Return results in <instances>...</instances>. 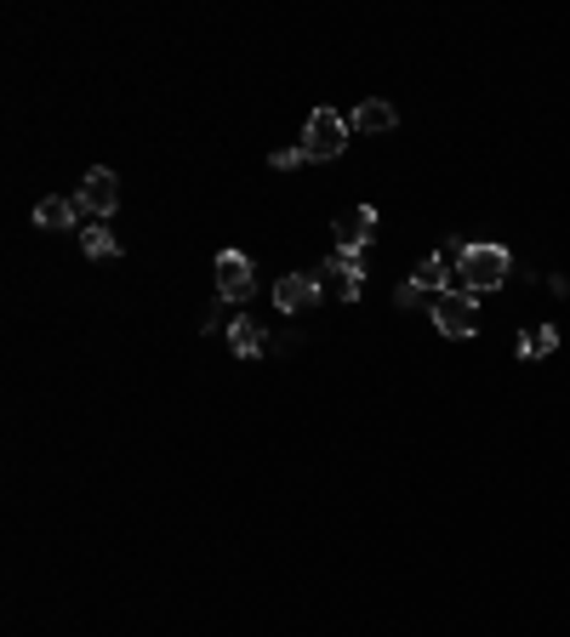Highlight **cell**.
Wrapping results in <instances>:
<instances>
[{"label": "cell", "mask_w": 570, "mask_h": 637, "mask_svg": "<svg viewBox=\"0 0 570 637\" xmlns=\"http://www.w3.org/2000/svg\"><path fill=\"white\" fill-rule=\"evenodd\" d=\"M508 273H513V257L502 245H457V291L485 296V291L508 285Z\"/></svg>", "instance_id": "6da1fadb"}, {"label": "cell", "mask_w": 570, "mask_h": 637, "mask_svg": "<svg viewBox=\"0 0 570 637\" xmlns=\"http://www.w3.org/2000/svg\"><path fill=\"white\" fill-rule=\"evenodd\" d=\"M428 319L439 336H451V342H468L480 330V296H468V291H445L428 302Z\"/></svg>", "instance_id": "7a4b0ae2"}, {"label": "cell", "mask_w": 570, "mask_h": 637, "mask_svg": "<svg viewBox=\"0 0 570 637\" xmlns=\"http://www.w3.org/2000/svg\"><path fill=\"white\" fill-rule=\"evenodd\" d=\"M349 114H337V109H314L308 125H303V155L308 160H337L342 148H349Z\"/></svg>", "instance_id": "3957f363"}, {"label": "cell", "mask_w": 570, "mask_h": 637, "mask_svg": "<svg viewBox=\"0 0 570 637\" xmlns=\"http://www.w3.org/2000/svg\"><path fill=\"white\" fill-rule=\"evenodd\" d=\"M314 285L337 291L342 302H360V291H365V257H360V250H331V257L314 268Z\"/></svg>", "instance_id": "277c9868"}, {"label": "cell", "mask_w": 570, "mask_h": 637, "mask_svg": "<svg viewBox=\"0 0 570 637\" xmlns=\"http://www.w3.org/2000/svg\"><path fill=\"white\" fill-rule=\"evenodd\" d=\"M211 273H217V296H222V302H245V296L257 291V268H252V257H245V250H217Z\"/></svg>", "instance_id": "5b68a950"}, {"label": "cell", "mask_w": 570, "mask_h": 637, "mask_svg": "<svg viewBox=\"0 0 570 637\" xmlns=\"http://www.w3.org/2000/svg\"><path fill=\"white\" fill-rule=\"evenodd\" d=\"M74 206H81V217H109L120 206V176L109 166H92L81 176V194H74Z\"/></svg>", "instance_id": "8992f818"}, {"label": "cell", "mask_w": 570, "mask_h": 637, "mask_svg": "<svg viewBox=\"0 0 570 637\" xmlns=\"http://www.w3.org/2000/svg\"><path fill=\"white\" fill-rule=\"evenodd\" d=\"M331 234H337V250H371V240H377V206H349V211H337L331 222Z\"/></svg>", "instance_id": "52a82bcc"}, {"label": "cell", "mask_w": 570, "mask_h": 637, "mask_svg": "<svg viewBox=\"0 0 570 637\" xmlns=\"http://www.w3.org/2000/svg\"><path fill=\"white\" fill-rule=\"evenodd\" d=\"M319 296H326V291L314 285V273H286L280 285H275V308L280 314H314Z\"/></svg>", "instance_id": "ba28073f"}, {"label": "cell", "mask_w": 570, "mask_h": 637, "mask_svg": "<svg viewBox=\"0 0 570 637\" xmlns=\"http://www.w3.org/2000/svg\"><path fill=\"white\" fill-rule=\"evenodd\" d=\"M451 279H457V245H451V250H434V257H423V268L411 273V285L428 291V296H445V291H451Z\"/></svg>", "instance_id": "9c48e42d"}, {"label": "cell", "mask_w": 570, "mask_h": 637, "mask_svg": "<svg viewBox=\"0 0 570 637\" xmlns=\"http://www.w3.org/2000/svg\"><path fill=\"white\" fill-rule=\"evenodd\" d=\"M393 125H400V109L383 103V97H365V103H354V114H349V132H354V137L393 132Z\"/></svg>", "instance_id": "30bf717a"}, {"label": "cell", "mask_w": 570, "mask_h": 637, "mask_svg": "<svg viewBox=\"0 0 570 637\" xmlns=\"http://www.w3.org/2000/svg\"><path fill=\"white\" fill-rule=\"evenodd\" d=\"M74 222H81V206L63 199V194H52V199H40L35 206V228H46V234H63V228H74Z\"/></svg>", "instance_id": "8fae6325"}, {"label": "cell", "mask_w": 570, "mask_h": 637, "mask_svg": "<svg viewBox=\"0 0 570 637\" xmlns=\"http://www.w3.org/2000/svg\"><path fill=\"white\" fill-rule=\"evenodd\" d=\"M229 347H234V359H263V353H268L263 324L257 319H234L229 324Z\"/></svg>", "instance_id": "7c38bea8"}, {"label": "cell", "mask_w": 570, "mask_h": 637, "mask_svg": "<svg viewBox=\"0 0 570 637\" xmlns=\"http://www.w3.org/2000/svg\"><path fill=\"white\" fill-rule=\"evenodd\" d=\"M554 347H559L554 324H525V330H519V359H548Z\"/></svg>", "instance_id": "4fadbf2b"}, {"label": "cell", "mask_w": 570, "mask_h": 637, "mask_svg": "<svg viewBox=\"0 0 570 637\" xmlns=\"http://www.w3.org/2000/svg\"><path fill=\"white\" fill-rule=\"evenodd\" d=\"M81 250L104 262V257H114V250H120V240L109 234V228H81Z\"/></svg>", "instance_id": "5bb4252c"}, {"label": "cell", "mask_w": 570, "mask_h": 637, "mask_svg": "<svg viewBox=\"0 0 570 637\" xmlns=\"http://www.w3.org/2000/svg\"><path fill=\"white\" fill-rule=\"evenodd\" d=\"M268 166H275V171H291V166H308V155H303V143H296V148H280V155H268Z\"/></svg>", "instance_id": "9a60e30c"}, {"label": "cell", "mask_w": 570, "mask_h": 637, "mask_svg": "<svg viewBox=\"0 0 570 637\" xmlns=\"http://www.w3.org/2000/svg\"><path fill=\"white\" fill-rule=\"evenodd\" d=\"M393 302H400V308H423V302H428V291H416V285H411V279H405V285H400V291H393Z\"/></svg>", "instance_id": "2e32d148"}]
</instances>
